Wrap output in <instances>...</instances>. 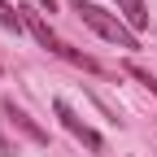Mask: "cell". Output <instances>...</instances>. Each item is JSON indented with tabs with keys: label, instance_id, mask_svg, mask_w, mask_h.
Listing matches in <instances>:
<instances>
[{
	"label": "cell",
	"instance_id": "6da1fadb",
	"mask_svg": "<svg viewBox=\"0 0 157 157\" xmlns=\"http://www.w3.org/2000/svg\"><path fill=\"white\" fill-rule=\"evenodd\" d=\"M74 13L83 17V22L101 35V39H109V44H118V48H140V39L131 35V26H122L118 17H109L105 9H96V5H83V0H74Z\"/></svg>",
	"mask_w": 157,
	"mask_h": 157
},
{
	"label": "cell",
	"instance_id": "7a4b0ae2",
	"mask_svg": "<svg viewBox=\"0 0 157 157\" xmlns=\"http://www.w3.org/2000/svg\"><path fill=\"white\" fill-rule=\"evenodd\" d=\"M22 13H26V26L35 31V39H39V44H44V48H52L57 57H66V61H74V66H87V70H92V61H87V57H83V52H74V48H66L61 39H57V35H52V31H48L44 22H39L35 13H31V9H22Z\"/></svg>",
	"mask_w": 157,
	"mask_h": 157
},
{
	"label": "cell",
	"instance_id": "3957f363",
	"mask_svg": "<svg viewBox=\"0 0 157 157\" xmlns=\"http://www.w3.org/2000/svg\"><path fill=\"white\" fill-rule=\"evenodd\" d=\"M52 109H57V118L66 122V131H70V135H78V140H83L87 148H96V153H101V135H96L87 122H78V118H74V109H70L66 101H52Z\"/></svg>",
	"mask_w": 157,
	"mask_h": 157
},
{
	"label": "cell",
	"instance_id": "277c9868",
	"mask_svg": "<svg viewBox=\"0 0 157 157\" xmlns=\"http://www.w3.org/2000/svg\"><path fill=\"white\" fill-rule=\"evenodd\" d=\"M118 9H122V22L131 31H144L148 26V9H144V0H118Z\"/></svg>",
	"mask_w": 157,
	"mask_h": 157
},
{
	"label": "cell",
	"instance_id": "5b68a950",
	"mask_svg": "<svg viewBox=\"0 0 157 157\" xmlns=\"http://www.w3.org/2000/svg\"><path fill=\"white\" fill-rule=\"evenodd\" d=\"M5 113H9V118H13V122H17V127H22V131L31 135V140H39V144H44V140H48V135H44V131H39V127H31V118H26L22 109H13V105H5Z\"/></svg>",
	"mask_w": 157,
	"mask_h": 157
},
{
	"label": "cell",
	"instance_id": "8992f818",
	"mask_svg": "<svg viewBox=\"0 0 157 157\" xmlns=\"http://www.w3.org/2000/svg\"><path fill=\"white\" fill-rule=\"evenodd\" d=\"M0 22H5V26H13V31H17V9H9V5H5V0H0Z\"/></svg>",
	"mask_w": 157,
	"mask_h": 157
},
{
	"label": "cell",
	"instance_id": "52a82bcc",
	"mask_svg": "<svg viewBox=\"0 0 157 157\" xmlns=\"http://www.w3.org/2000/svg\"><path fill=\"white\" fill-rule=\"evenodd\" d=\"M39 5H44V9H52V5H57V0H39Z\"/></svg>",
	"mask_w": 157,
	"mask_h": 157
}]
</instances>
